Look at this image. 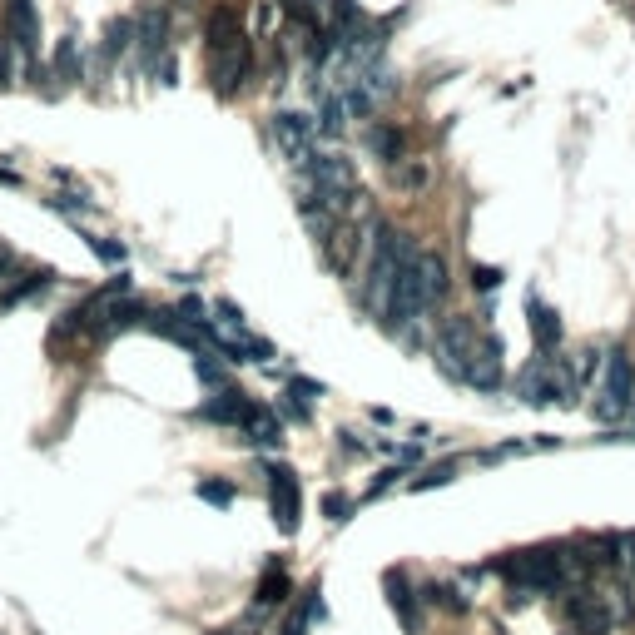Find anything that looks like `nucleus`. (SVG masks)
<instances>
[{"label":"nucleus","instance_id":"1","mask_svg":"<svg viewBox=\"0 0 635 635\" xmlns=\"http://www.w3.org/2000/svg\"><path fill=\"white\" fill-rule=\"evenodd\" d=\"M492 571H502L511 586V601H526V596H556L571 586V561H566V546H531V551H511L502 556Z\"/></svg>","mask_w":635,"mask_h":635},{"label":"nucleus","instance_id":"2","mask_svg":"<svg viewBox=\"0 0 635 635\" xmlns=\"http://www.w3.org/2000/svg\"><path fill=\"white\" fill-rule=\"evenodd\" d=\"M477 343H482L477 323H472L467 313H447V318L437 323V333H432V368H437L447 382H462V387H467Z\"/></svg>","mask_w":635,"mask_h":635},{"label":"nucleus","instance_id":"3","mask_svg":"<svg viewBox=\"0 0 635 635\" xmlns=\"http://www.w3.org/2000/svg\"><path fill=\"white\" fill-rule=\"evenodd\" d=\"M635 407V363L626 348H611L601 358V382H596V422L616 427Z\"/></svg>","mask_w":635,"mask_h":635},{"label":"nucleus","instance_id":"4","mask_svg":"<svg viewBox=\"0 0 635 635\" xmlns=\"http://www.w3.org/2000/svg\"><path fill=\"white\" fill-rule=\"evenodd\" d=\"M273 139H278V149L293 169H308L313 154H318V120H308L298 110H278L273 115Z\"/></svg>","mask_w":635,"mask_h":635},{"label":"nucleus","instance_id":"5","mask_svg":"<svg viewBox=\"0 0 635 635\" xmlns=\"http://www.w3.org/2000/svg\"><path fill=\"white\" fill-rule=\"evenodd\" d=\"M263 477H268V511H273V526L283 531V536H293L298 526H303V487H298V477L288 472V467H263Z\"/></svg>","mask_w":635,"mask_h":635},{"label":"nucleus","instance_id":"6","mask_svg":"<svg viewBox=\"0 0 635 635\" xmlns=\"http://www.w3.org/2000/svg\"><path fill=\"white\" fill-rule=\"evenodd\" d=\"M254 75V50H249V35L244 40H234V45H219V50H209V80H214V90L224 95V100H234L239 90H244V80Z\"/></svg>","mask_w":635,"mask_h":635},{"label":"nucleus","instance_id":"7","mask_svg":"<svg viewBox=\"0 0 635 635\" xmlns=\"http://www.w3.org/2000/svg\"><path fill=\"white\" fill-rule=\"evenodd\" d=\"M249 412H254V402H249V392H239V387H219L194 417L199 422H219V427H244L249 422Z\"/></svg>","mask_w":635,"mask_h":635},{"label":"nucleus","instance_id":"8","mask_svg":"<svg viewBox=\"0 0 635 635\" xmlns=\"http://www.w3.org/2000/svg\"><path fill=\"white\" fill-rule=\"evenodd\" d=\"M526 328H531V348H536V353H561V318H556V308H546L536 293L526 298Z\"/></svg>","mask_w":635,"mask_h":635},{"label":"nucleus","instance_id":"9","mask_svg":"<svg viewBox=\"0 0 635 635\" xmlns=\"http://www.w3.org/2000/svg\"><path fill=\"white\" fill-rule=\"evenodd\" d=\"M467 387H477V392H497V387H502V338H497V333H487V338L477 343Z\"/></svg>","mask_w":635,"mask_h":635},{"label":"nucleus","instance_id":"10","mask_svg":"<svg viewBox=\"0 0 635 635\" xmlns=\"http://www.w3.org/2000/svg\"><path fill=\"white\" fill-rule=\"evenodd\" d=\"M382 586H387V606H392V616L402 621V631H407V635H422V611H417V591L407 586V576H402V571H387V576H382Z\"/></svg>","mask_w":635,"mask_h":635},{"label":"nucleus","instance_id":"11","mask_svg":"<svg viewBox=\"0 0 635 635\" xmlns=\"http://www.w3.org/2000/svg\"><path fill=\"white\" fill-rule=\"evenodd\" d=\"M387 184H392V189H402V194H422V189L432 184V164H427V159H417V154H402V159H392V164H387Z\"/></svg>","mask_w":635,"mask_h":635},{"label":"nucleus","instance_id":"12","mask_svg":"<svg viewBox=\"0 0 635 635\" xmlns=\"http://www.w3.org/2000/svg\"><path fill=\"white\" fill-rule=\"evenodd\" d=\"M288 591H293V581H288V571L278 566V561H268L263 566V581H258L254 591V611L263 616V611H273V606H283L288 601Z\"/></svg>","mask_w":635,"mask_h":635},{"label":"nucleus","instance_id":"13","mask_svg":"<svg viewBox=\"0 0 635 635\" xmlns=\"http://www.w3.org/2000/svg\"><path fill=\"white\" fill-rule=\"evenodd\" d=\"M239 432H244V442H254V447H283V417L268 412V407H258V402Z\"/></svg>","mask_w":635,"mask_h":635},{"label":"nucleus","instance_id":"14","mask_svg":"<svg viewBox=\"0 0 635 635\" xmlns=\"http://www.w3.org/2000/svg\"><path fill=\"white\" fill-rule=\"evenodd\" d=\"M204 35H209V50L244 40V20H239V10H234V5H219V10L204 20Z\"/></svg>","mask_w":635,"mask_h":635},{"label":"nucleus","instance_id":"15","mask_svg":"<svg viewBox=\"0 0 635 635\" xmlns=\"http://www.w3.org/2000/svg\"><path fill=\"white\" fill-rule=\"evenodd\" d=\"M363 144H368V154L382 159V164H392V159H402V154H407V134H402L397 125H373Z\"/></svg>","mask_w":635,"mask_h":635},{"label":"nucleus","instance_id":"16","mask_svg":"<svg viewBox=\"0 0 635 635\" xmlns=\"http://www.w3.org/2000/svg\"><path fill=\"white\" fill-rule=\"evenodd\" d=\"M50 288V273L45 268H35V273H15V283H5V293H0V313L5 308H15V303H25V298H35V293H45Z\"/></svg>","mask_w":635,"mask_h":635},{"label":"nucleus","instance_id":"17","mask_svg":"<svg viewBox=\"0 0 635 635\" xmlns=\"http://www.w3.org/2000/svg\"><path fill=\"white\" fill-rule=\"evenodd\" d=\"M125 50H134V15H120V20H110V25H105L100 60H115V55H125Z\"/></svg>","mask_w":635,"mask_h":635},{"label":"nucleus","instance_id":"18","mask_svg":"<svg viewBox=\"0 0 635 635\" xmlns=\"http://www.w3.org/2000/svg\"><path fill=\"white\" fill-rule=\"evenodd\" d=\"M422 601H427V606H437V611H447V616H467V611H472V606L462 601V591H457V586H437V581H432V586H422Z\"/></svg>","mask_w":635,"mask_h":635},{"label":"nucleus","instance_id":"19","mask_svg":"<svg viewBox=\"0 0 635 635\" xmlns=\"http://www.w3.org/2000/svg\"><path fill=\"white\" fill-rule=\"evenodd\" d=\"M194 378L204 382V387H229V373H224V363H219V353L214 348H204V353H194Z\"/></svg>","mask_w":635,"mask_h":635},{"label":"nucleus","instance_id":"20","mask_svg":"<svg viewBox=\"0 0 635 635\" xmlns=\"http://www.w3.org/2000/svg\"><path fill=\"white\" fill-rule=\"evenodd\" d=\"M55 75L70 85V80H80V40L70 35V40H60V50H55Z\"/></svg>","mask_w":635,"mask_h":635},{"label":"nucleus","instance_id":"21","mask_svg":"<svg viewBox=\"0 0 635 635\" xmlns=\"http://www.w3.org/2000/svg\"><path fill=\"white\" fill-rule=\"evenodd\" d=\"M457 482V462H432L422 477H412V492H432V487H447Z\"/></svg>","mask_w":635,"mask_h":635},{"label":"nucleus","instance_id":"22","mask_svg":"<svg viewBox=\"0 0 635 635\" xmlns=\"http://www.w3.org/2000/svg\"><path fill=\"white\" fill-rule=\"evenodd\" d=\"M194 497H199V502H209V507H234V497H239V492H234V482H214V477H204V482L194 487Z\"/></svg>","mask_w":635,"mask_h":635},{"label":"nucleus","instance_id":"23","mask_svg":"<svg viewBox=\"0 0 635 635\" xmlns=\"http://www.w3.org/2000/svg\"><path fill=\"white\" fill-rule=\"evenodd\" d=\"M85 244H90V254L100 258V263H110V268H120V263L129 258V249L125 244H115V239H95V234H90Z\"/></svg>","mask_w":635,"mask_h":635},{"label":"nucleus","instance_id":"24","mask_svg":"<svg viewBox=\"0 0 635 635\" xmlns=\"http://www.w3.org/2000/svg\"><path fill=\"white\" fill-rule=\"evenodd\" d=\"M50 209H55V214H65V219H85L95 204H90L85 194H55V199H50Z\"/></svg>","mask_w":635,"mask_h":635},{"label":"nucleus","instance_id":"25","mask_svg":"<svg viewBox=\"0 0 635 635\" xmlns=\"http://www.w3.org/2000/svg\"><path fill=\"white\" fill-rule=\"evenodd\" d=\"M472 288L497 293V288H502V268H492V263H472Z\"/></svg>","mask_w":635,"mask_h":635},{"label":"nucleus","instance_id":"26","mask_svg":"<svg viewBox=\"0 0 635 635\" xmlns=\"http://www.w3.org/2000/svg\"><path fill=\"white\" fill-rule=\"evenodd\" d=\"M278 407H283V417H293V422H308V417H313V402H303V397H293V392H283Z\"/></svg>","mask_w":635,"mask_h":635},{"label":"nucleus","instance_id":"27","mask_svg":"<svg viewBox=\"0 0 635 635\" xmlns=\"http://www.w3.org/2000/svg\"><path fill=\"white\" fill-rule=\"evenodd\" d=\"M288 392H293V397H303V402H318V397H323V382H313V378H298V373H288Z\"/></svg>","mask_w":635,"mask_h":635},{"label":"nucleus","instance_id":"28","mask_svg":"<svg viewBox=\"0 0 635 635\" xmlns=\"http://www.w3.org/2000/svg\"><path fill=\"white\" fill-rule=\"evenodd\" d=\"M402 472H407L402 462H397V467H387V472H378V482L368 487V502H378V497H387V492L397 487V477H402Z\"/></svg>","mask_w":635,"mask_h":635},{"label":"nucleus","instance_id":"29","mask_svg":"<svg viewBox=\"0 0 635 635\" xmlns=\"http://www.w3.org/2000/svg\"><path fill=\"white\" fill-rule=\"evenodd\" d=\"M323 511H328V521H338V526H343V521L353 516V502H348L343 492H328V497H323Z\"/></svg>","mask_w":635,"mask_h":635},{"label":"nucleus","instance_id":"30","mask_svg":"<svg viewBox=\"0 0 635 635\" xmlns=\"http://www.w3.org/2000/svg\"><path fill=\"white\" fill-rule=\"evenodd\" d=\"M10 80H15V45L0 35V90H5Z\"/></svg>","mask_w":635,"mask_h":635},{"label":"nucleus","instance_id":"31","mask_svg":"<svg viewBox=\"0 0 635 635\" xmlns=\"http://www.w3.org/2000/svg\"><path fill=\"white\" fill-rule=\"evenodd\" d=\"M10 268H15V254H10V249H0V283H5V273H10Z\"/></svg>","mask_w":635,"mask_h":635},{"label":"nucleus","instance_id":"32","mask_svg":"<svg viewBox=\"0 0 635 635\" xmlns=\"http://www.w3.org/2000/svg\"><path fill=\"white\" fill-rule=\"evenodd\" d=\"M0 184H5V189H20V174H15V169H0Z\"/></svg>","mask_w":635,"mask_h":635},{"label":"nucleus","instance_id":"33","mask_svg":"<svg viewBox=\"0 0 635 635\" xmlns=\"http://www.w3.org/2000/svg\"><path fill=\"white\" fill-rule=\"evenodd\" d=\"M621 546H626V561H635V531L626 536V541H621Z\"/></svg>","mask_w":635,"mask_h":635},{"label":"nucleus","instance_id":"34","mask_svg":"<svg viewBox=\"0 0 635 635\" xmlns=\"http://www.w3.org/2000/svg\"><path fill=\"white\" fill-rule=\"evenodd\" d=\"M214 635H244V631H214Z\"/></svg>","mask_w":635,"mask_h":635},{"label":"nucleus","instance_id":"35","mask_svg":"<svg viewBox=\"0 0 635 635\" xmlns=\"http://www.w3.org/2000/svg\"><path fill=\"white\" fill-rule=\"evenodd\" d=\"M631 417H635V407H631Z\"/></svg>","mask_w":635,"mask_h":635}]
</instances>
